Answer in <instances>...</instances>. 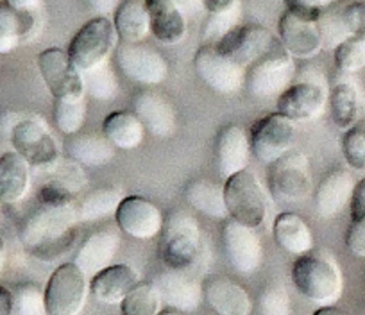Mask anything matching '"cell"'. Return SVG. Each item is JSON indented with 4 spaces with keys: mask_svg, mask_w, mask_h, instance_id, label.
I'll return each instance as SVG.
<instances>
[{
    "mask_svg": "<svg viewBox=\"0 0 365 315\" xmlns=\"http://www.w3.org/2000/svg\"><path fill=\"white\" fill-rule=\"evenodd\" d=\"M79 222L76 205L45 206L34 210L22 222L20 242L31 257L54 262L65 257L76 242V224Z\"/></svg>",
    "mask_w": 365,
    "mask_h": 315,
    "instance_id": "6da1fadb",
    "label": "cell"
},
{
    "mask_svg": "<svg viewBox=\"0 0 365 315\" xmlns=\"http://www.w3.org/2000/svg\"><path fill=\"white\" fill-rule=\"evenodd\" d=\"M292 282L301 296L322 306H333L344 290L342 272L333 258L322 253L297 257L292 265Z\"/></svg>",
    "mask_w": 365,
    "mask_h": 315,
    "instance_id": "7a4b0ae2",
    "label": "cell"
},
{
    "mask_svg": "<svg viewBox=\"0 0 365 315\" xmlns=\"http://www.w3.org/2000/svg\"><path fill=\"white\" fill-rule=\"evenodd\" d=\"M160 258L167 269L190 271L201 254V229L185 210H172L160 233Z\"/></svg>",
    "mask_w": 365,
    "mask_h": 315,
    "instance_id": "3957f363",
    "label": "cell"
},
{
    "mask_svg": "<svg viewBox=\"0 0 365 315\" xmlns=\"http://www.w3.org/2000/svg\"><path fill=\"white\" fill-rule=\"evenodd\" d=\"M118 34L108 16H96L84 24L68 45V58L81 73L104 65L117 48Z\"/></svg>",
    "mask_w": 365,
    "mask_h": 315,
    "instance_id": "277c9868",
    "label": "cell"
},
{
    "mask_svg": "<svg viewBox=\"0 0 365 315\" xmlns=\"http://www.w3.org/2000/svg\"><path fill=\"white\" fill-rule=\"evenodd\" d=\"M224 201L231 220L251 229L262 226L267 217V195L258 177L247 169L235 174L224 185Z\"/></svg>",
    "mask_w": 365,
    "mask_h": 315,
    "instance_id": "5b68a950",
    "label": "cell"
},
{
    "mask_svg": "<svg viewBox=\"0 0 365 315\" xmlns=\"http://www.w3.org/2000/svg\"><path fill=\"white\" fill-rule=\"evenodd\" d=\"M269 192L274 201L283 205L303 202L312 192L308 160L301 150H289L269 165L267 172Z\"/></svg>",
    "mask_w": 365,
    "mask_h": 315,
    "instance_id": "8992f818",
    "label": "cell"
},
{
    "mask_svg": "<svg viewBox=\"0 0 365 315\" xmlns=\"http://www.w3.org/2000/svg\"><path fill=\"white\" fill-rule=\"evenodd\" d=\"M88 290L86 276L73 262L59 265L48 278L43 292L47 315H79L86 303Z\"/></svg>",
    "mask_w": 365,
    "mask_h": 315,
    "instance_id": "52a82bcc",
    "label": "cell"
},
{
    "mask_svg": "<svg viewBox=\"0 0 365 315\" xmlns=\"http://www.w3.org/2000/svg\"><path fill=\"white\" fill-rule=\"evenodd\" d=\"M296 65L294 58L283 47L263 56L245 72V88L258 99L282 95L290 86Z\"/></svg>",
    "mask_w": 365,
    "mask_h": 315,
    "instance_id": "ba28073f",
    "label": "cell"
},
{
    "mask_svg": "<svg viewBox=\"0 0 365 315\" xmlns=\"http://www.w3.org/2000/svg\"><path fill=\"white\" fill-rule=\"evenodd\" d=\"M215 47L220 54L247 70L252 63L274 52L276 48L283 47V45L265 27L237 26L219 43H215Z\"/></svg>",
    "mask_w": 365,
    "mask_h": 315,
    "instance_id": "9c48e42d",
    "label": "cell"
},
{
    "mask_svg": "<svg viewBox=\"0 0 365 315\" xmlns=\"http://www.w3.org/2000/svg\"><path fill=\"white\" fill-rule=\"evenodd\" d=\"M11 143L29 167L47 169L59 160L58 142L38 118H20L11 128Z\"/></svg>",
    "mask_w": 365,
    "mask_h": 315,
    "instance_id": "30bf717a",
    "label": "cell"
},
{
    "mask_svg": "<svg viewBox=\"0 0 365 315\" xmlns=\"http://www.w3.org/2000/svg\"><path fill=\"white\" fill-rule=\"evenodd\" d=\"M296 140V125L279 113H270L259 118L251 128V153L258 162L270 165L283 154L292 150Z\"/></svg>",
    "mask_w": 365,
    "mask_h": 315,
    "instance_id": "8fae6325",
    "label": "cell"
},
{
    "mask_svg": "<svg viewBox=\"0 0 365 315\" xmlns=\"http://www.w3.org/2000/svg\"><path fill=\"white\" fill-rule=\"evenodd\" d=\"M43 83L56 100L59 99H83L84 83L83 73L77 70L72 59L61 48H47L38 54Z\"/></svg>",
    "mask_w": 365,
    "mask_h": 315,
    "instance_id": "7c38bea8",
    "label": "cell"
},
{
    "mask_svg": "<svg viewBox=\"0 0 365 315\" xmlns=\"http://www.w3.org/2000/svg\"><path fill=\"white\" fill-rule=\"evenodd\" d=\"M194 66L202 83L217 93L231 95L245 86L247 70L220 54L215 45H202L195 54Z\"/></svg>",
    "mask_w": 365,
    "mask_h": 315,
    "instance_id": "4fadbf2b",
    "label": "cell"
},
{
    "mask_svg": "<svg viewBox=\"0 0 365 315\" xmlns=\"http://www.w3.org/2000/svg\"><path fill=\"white\" fill-rule=\"evenodd\" d=\"M115 58L118 68L140 85H160L168 76V65L163 56L145 45L122 43L120 47H117Z\"/></svg>",
    "mask_w": 365,
    "mask_h": 315,
    "instance_id": "5bb4252c",
    "label": "cell"
},
{
    "mask_svg": "<svg viewBox=\"0 0 365 315\" xmlns=\"http://www.w3.org/2000/svg\"><path fill=\"white\" fill-rule=\"evenodd\" d=\"M115 220L122 233L129 234L133 239L149 240L161 233L165 217L154 202L138 195H129L118 205Z\"/></svg>",
    "mask_w": 365,
    "mask_h": 315,
    "instance_id": "9a60e30c",
    "label": "cell"
},
{
    "mask_svg": "<svg viewBox=\"0 0 365 315\" xmlns=\"http://www.w3.org/2000/svg\"><path fill=\"white\" fill-rule=\"evenodd\" d=\"M278 33L283 48L292 58H314L324 47L317 20L304 19V16L289 11V9H285L279 16Z\"/></svg>",
    "mask_w": 365,
    "mask_h": 315,
    "instance_id": "2e32d148",
    "label": "cell"
},
{
    "mask_svg": "<svg viewBox=\"0 0 365 315\" xmlns=\"http://www.w3.org/2000/svg\"><path fill=\"white\" fill-rule=\"evenodd\" d=\"M222 244L227 260L240 274H251L262 264V242L251 227L226 220L222 226Z\"/></svg>",
    "mask_w": 365,
    "mask_h": 315,
    "instance_id": "e0dca14e",
    "label": "cell"
},
{
    "mask_svg": "<svg viewBox=\"0 0 365 315\" xmlns=\"http://www.w3.org/2000/svg\"><path fill=\"white\" fill-rule=\"evenodd\" d=\"M328 103V92L315 81L290 85L278 95V113L292 122H308L321 117Z\"/></svg>",
    "mask_w": 365,
    "mask_h": 315,
    "instance_id": "ac0fdd59",
    "label": "cell"
},
{
    "mask_svg": "<svg viewBox=\"0 0 365 315\" xmlns=\"http://www.w3.org/2000/svg\"><path fill=\"white\" fill-rule=\"evenodd\" d=\"M161 297V303L175 311H194L202 301V283H199L188 271L160 272L153 282Z\"/></svg>",
    "mask_w": 365,
    "mask_h": 315,
    "instance_id": "d6986e66",
    "label": "cell"
},
{
    "mask_svg": "<svg viewBox=\"0 0 365 315\" xmlns=\"http://www.w3.org/2000/svg\"><path fill=\"white\" fill-rule=\"evenodd\" d=\"M120 247V229L113 226L101 227L99 231L91 233L79 251L76 253L73 264L83 271L84 276H93L113 265L115 254Z\"/></svg>",
    "mask_w": 365,
    "mask_h": 315,
    "instance_id": "ffe728a7",
    "label": "cell"
},
{
    "mask_svg": "<svg viewBox=\"0 0 365 315\" xmlns=\"http://www.w3.org/2000/svg\"><path fill=\"white\" fill-rule=\"evenodd\" d=\"M251 158V143L247 135L238 125L230 124L220 129L215 143V162L222 180L247 169Z\"/></svg>",
    "mask_w": 365,
    "mask_h": 315,
    "instance_id": "44dd1931",
    "label": "cell"
},
{
    "mask_svg": "<svg viewBox=\"0 0 365 315\" xmlns=\"http://www.w3.org/2000/svg\"><path fill=\"white\" fill-rule=\"evenodd\" d=\"M202 297L219 315H249L252 301L247 290L224 276H210L202 282Z\"/></svg>",
    "mask_w": 365,
    "mask_h": 315,
    "instance_id": "7402d4cb",
    "label": "cell"
},
{
    "mask_svg": "<svg viewBox=\"0 0 365 315\" xmlns=\"http://www.w3.org/2000/svg\"><path fill=\"white\" fill-rule=\"evenodd\" d=\"M133 113L143 129L153 136H172L175 133V113L172 104L156 92H140L133 100Z\"/></svg>",
    "mask_w": 365,
    "mask_h": 315,
    "instance_id": "603a6c76",
    "label": "cell"
},
{
    "mask_svg": "<svg viewBox=\"0 0 365 315\" xmlns=\"http://www.w3.org/2000/svg\"><path fill=\"white\" fill-rule=\"evenodd\" d=\"M140 283V276L131 265H110L97 272L90 282L91 296L106 304H120L124 297Z\"/></svg>",
    "mask_w": 365,
    "mask_h": 315,
    "instance_id": "cb8c5ba5",
    "label": "cell"
},
{
    "mask_svg": "<svg viewBox=\"0 0 365 315\" xmlns=\"http://www.w3.org/2000/svg\"><path fill=\"white\" fill-rule=\"evenodd\" d=\"M354 181L347 170L335 169L326 174L314 194V205L322 219L339 215L351 201Z\"/></svg>",
    "mask_w": 365,
    "mask_h": 315,
    "instance_id": "d4e9b609",
    "label": "cell"
},
{
    "mask_svg": "<svg viewBox=\"0 0 365 315\" xmlns=\"http://www.w3.org/2000/svg\"><path fill=\"white\" fill-rule=\"evenodd\" d=\"M150 33L165 45H175L187 36V16L172 0H145Z\"/></svg>",
    "mask_w": 365,
    "mask_h": 315,
    "instance_id": "484cf974",
    "label": "cell"
},
{
    "mask_svg": "<svg viewBox=\"0 0 365 315\" xmlns=\"http://www.w3.org/2000/svg\"><path fill=\"white\" fill-rule=\"evenodd\" d=\"M31 187L29 163L15 150L0 156V205H16Z\"/></svg>",
    "mask_w": 365,
    "mask_h": 315,
    "instance_id": "4316f807",
    "label": "cell"
},
{
    "mask_svg": "<svg viewBox=\"0 0 365 315\" xmlns=\"http://www.w3.org/2000/svg\"><path fill=\"white\" fill-rule=\"evenodd\" d=\"M65 153L72 162L79 165L103 167L115 158V147L104 135L76 133V135L66 136Z\"/></svg>",
    "mask_w": 365,
    "mask_h": 315,
    "instance_id": "83f0119b",
    "label": "cell"
},
{
    "mask_svg": "<svg viewBox=\"0 0 365 315\" xmlns=\"http://www.w3.org/2000/svg\"><path fill=\"white\" fill-rule=\"evenodd\" d=\"M272 231L276 244L294 257H303L314 249V234L310 226L297 213H279L274 220Z\"/></svg>",
    "mask_w": 365,
    "mask_h": 315,
    "instance_id": "f1b7e54d",
    "label": "cell"
},
{
    "mask_svg": "<svg viewBox=\"0 0 365 315\" xmlns=\"http://www.w3.org/2000/svg\"><path fill=\"white\" fill-rule=\"evenodd\" d=\"M185 199L194 210L210 219H227L226 201H224V187L215 181L197 177L185 187Z\"/></svg>",
    "mask_w": 365,
    "mask_h": 315,
    "instance_id": "f546056e",
    "label": "cell"
},
{
    "mask_svg": "<svg viewBox=\"0 0 365 315\" xmlns=\"http://www.w3.org/2000/svg\"><path fill=\"white\" fill-rule=\"evenodd\" d=\"M115 29L124 43H140L150 33L145 0H125L115 11Z\"/></svg>",
    "mask_w": 365,
    "mask_h": 315,
    "instance_id": "4dcf8cb0",
    "label": "cell"
},
{
    "mask_svg": "<svg viewBox=\"0 0 365 315\" xmlns=\"http://www.w3.org/2000/svg\"><path fill=\"white\" fill-rule=\"evenodd\" d=\"M36 33V15H24L0 2V54H9Z\"/></svg>",
    "mask_w": 365,
    "mask_h": 315,
    "instance_id": "1f68e13d",
    "label": "cell"
},
{
    "mask_svg": "<svg viewBox=\"0 0 365 315\" xmlns=\"http://www.w3.org/2000/svg\"><path fill=\"white\" fill-rule=\"evenodd\" d=\"M103 135L110 140V143L117 149L133 150L140 147L143 142V129L142 122L136 118L135 113L129 111H113L108 115L103 122Z\"/></svg>",
    "mask_w": 365,
    "mask_h": 315,
    "instance_id": "d6a6232c",
    "label": "cell"
},
{
    "mask_svg": "<svg viewBox=\"0 0 365 315\" xmlns=\"http://www.w3.org/2000/svg\"><path fill=\"white\" fill-rule=\"evenodd\" d=\"M329 111L336 128L347 129L360 120V97L353 83L340 81L328 93Z\"/></svg>",
    "mask_w": 365,
    "mask_h": 315,
    "instance_id": "836d02e7",
    "label": "cell"
},
{
    "mask_svg": "<svg viewBox=\"0 0 365 315\" xmlns=\"http://www.w3.org/2000/svg\"><path fill=\"white\" fill-rule=\"evenodd\" d=\"M122 199H124V195L118 188L104 187L90 192L76 205L77 219H79V222H91V220L115 215Z\"/></svg>",
    "mask_w": 365,
    "mask_h": 315,
    "instance_id": "e575fe53",
    "label": "cell"
},
{
    "mask_svg": "<svg viewBox=\"0 0 365 315\" xmlns=\"http://www.w3.org/2000/svg\"><path fill=\"white\" fill-rule=\"evenodd\" d=\"M161 297L153 283H138L120 303L122 315H158Z\"/></svg>",
    "mask_w": 365,
    "mask_h": 315,
    "instance_id": "d590c367",
    "label": "cell"
},
{
    "mask_svg": "<svg viewBox=\"0 0 365 315\" xmlns=\"http://www.w3.org/2000/svg\"><path fill=\"white\" fill-rule=\"evenodd\" d=\"M86 120V100L83 99H59L54 100V122L65 135H76L81 131Z\"/></svg>",
    "mask_w": 365,
    "mask_h": 315,
    "instance_id": "8d00e7d4",
    "label": "cell"
},
{
    "mask_svg": "<svg viewBox=\"0 0 365 315\" xmlns=\"http://www.w3.org/2000/svg\"><path fill=\"white\" fill-rule=\"evenodd\" d=\"M84 92L90 93L97 100H110L117 95L118 83L115 77L113 70L110 68L108 63L83 73Z\"/></svg>",
    "mask_w": 365,
    "mask_h": 315,
    "instance_id": "74e56055",
    "label": "cell"
},
{
    "mask_svg": "<svg viewBox=\"0 0 365 315\" xmlns=\"http://www.w3.org/2000/svg\"><path fill=\"white\" fill-rule=\"evenodd\" d=\"M335 65L342 72L365 68V36H351L335 47Z\"/></svg>",
    "mask_w": 365,
    "mask_h": 315,
    "instance_id": "f35d334b",
    "label": "cell"
},
{
    "mask_svg": "<svg viewBox=\"0 0 365 315\" xmlns=\"http://www.w3.org/2000/svg\"><path fill=\"white\" fill-rule=\"evenodd\" d=\"M342 153L354 170H365V118L351 125L342 138Z\"/></svg>",
    "mask_w": 365,
    "mask_h": 315,
    "instance_id": "ab89813d",
    "label": "cell"
},
{
    "mask_svg": "<svg viewBox=\"0 0 365 315\" xmlns=\"http://www.w3.org/2000/svg\"><path fill=\"white\" fill-rule=\"evenodd\" d=\"M73 177H54L48 183H45L40 188V199L41 205L45 206H72L73 205V195L77 192V185L72 183Z\"/></svg>",
    "mask_w": 365,
    "mask_h": 315,
    "instance_id": "60d3db41",
    "label": "cell"
},
{
    "mask_svg": "<svg viewBox=\"0 0 365 315\" xmlns=\"http://www.w3.org/2000/svg\"><path fill=\"white\" fill-rule=\"evenodd\" d=\"M258 310L259 315H290V297L285 285L269 283L259 294Z\"/></svg>",
    "mask_w": 365,
    "mask_h": 315,
    "instance_id": "b9f144b4",
    "label": "cell"
},
{
    "mask_svg": "<svg viewBox=\"0 0 365 315\" xmlns=\"http://www.w3.org/2000/svg\"><path fill=\"white\" fill-rule=\"evenodd\" d=\"M16 315H47L45 296L33 283H24L13 292Z\"/></svg>",
    "mask_w": 365,
    "mask_h": 315,
    "instance_id": "7bdbcfd3",
    "label": "cell"
},
{
    "mask_svg": "<svg viewBox=\"0 0 365 315\" xmlns=\"http://www.w3.org/2000/svg\"><path fill=\"white\" fill-rule=\"evenodd\" d=\"M238 20H240V4H237L226 13L210 15L205 24V33H202L206 45L219 43L230 31H233L238 26Z\"/></svg>",
    "mask_w": 365,
    "mask_h": 315,
    "instance_id": "ee69618b",
    "label": "cell"
},
{
    "mask_svg": "<svg viewBox=\"0 0 365 315\" xmlns=\"http://www.w3.org/2000/svg\"><path fill=\"white\" fill-rule=\"evenodd\" d=\"M336 2H342V0H285L289 11L304 16V19L317 20V22L322 13Z\"/></svg>",
    "mask_w": 365,
    "mask_h": 315,
    "instance_id": "f6af8a7d",
    "label": "cell"
},
{
    "mask_svg": "<svg viewBox=\"0 0 365 315\" xmlns=\"http://www.w3.org/2000/svg\"><path fill=\"white\" fill-rule=\"evenodd\" d=\"M351 222L365 224V177L354 185L353 195L349 201Z\"/></svg>",
    "mask_w": 365,
    "mask_h": 315,
    "instance_id": "bcb514c9",
    "label": "cell"
},
{
    "mask_svg": "<svg viewBox=\"0 0 365 315\" xmlns=\"http://www.w3.org/2000/svg\"><path fill=\"white\" fill-rule=\"evenodd\" d=\"M346 246L354 257L365 258V224H353L347 227Z\"/></svg>",
    "mask_w": 365,
    "mask_h": 315,
    "instance_id": "7dc6e473",
    "label": "cell"
},
{
    "mask_svg": "<svg viewBox=\"0 0 365 315\" xmlns=\"http://www.w3.org/2000/svg\"><path fill=\"white\" fill-rule=\"evenodd\" d=\"M84 4L88 6L90 11H93L99 16H108L118 9L122 4V0H84Z\"/></svg>",
    "mask_w": 365,
    "mask_h": 315,
    "instance_id": "c3c4849f",
    "label": "cell"
},
{
    "mask_svg": "<svg viewBox=\"0 0 365 315\" xmlns=\"http://www.w3.org/2000/svg\"><path fill=\"white\" fill-rule=\"evenodd\" d=\"M4 2L11 9L24 13V15H38L43 6V0H4Z\"/></svg>",
    "mask_w": 365,
    "mask_h": 315,
    "instance_id": "681fc988",
    "label": "cell"
},
{
    "mask_svg": "<svg viewBox=\"0 0 365 315\" xmlns=\"http://www.w3.org/2000/svg\"><path fill=\"white\" fill-rule=\"evenodd\" d=\"M199 2H201L202 9H206L210 15L226 13L238 4V0H199Z\"/></svg>",
    "mask_w": 365,
    "mask_h": 315,
    "instance_id": "f907efd6",
    "label": "cell"
},
{
    "mask_svg": "<svg viewBox=\"0 0 365 315\" xmlns=\"http://www.w3.org/2000/svg\"><path fill=\"white\" fill-rule=\"evenodd\" d=\"M0 315H15V299L13 292L0 285Z\"/></svg>",
    "mask_w": 365,
    "mask_h": 315,
    "instance_id": "816d5d0a",
    "label": "cell"
},
{
    "mask_svg": "<svg viewBox=\"0 0 365 315\" xmlns=\"http://www.w3.org/2000/svg\"><path fill=\"white\" fill-rule=\"evenodd\" d=\"M172 2L181 9L182 15L187 16V20L190 19V16H194L195 13H199V9L202 8L199 0H172Z\"/></svg>",
    "mask_w": 365,
    "mask_h": 315,
    "instance_id": "f5cc1de1",
    "label": "cell"
},
{
    "mask_svg": "<svg viewBox=\"0 0 365 315\" xmlns=\"http://www.w3.org/2000/svg\"><path fill=\"white\" fill-rule=\"evenodd\" d=\"M6 264H8V246H6L4 239L0 237V274L4 272Z\"/></svg>",
    "mask_w": 365,
    "mask_h": 315,
    "instance_id": "db71d44e",
    "label": "cell"
},
{
    "mask_svg": "<svg viewBox=\"0 0 365 315\" xmlns=\"http://www.w3.org/2000/svg\"><path fill=\"white\" fill-rule=\"evenodd\" d=\"M314 315H346V314H344V311H340L339 308H335V306H322V308H319Z\"/></svg>",
    "mask_w": 365,
    "mask_h": 315,
    "instance_id": "11a10c76",
    "label": "cell"
},
{
    "mask_svg": "<svg viewBox=\"0 0 365 315\" xmlns=\"http://www.w3.org/2000/svg\"><path fill=\"white\" fill-rule=\"evenodd\" d=\"M158 315H182L181 311H175V310H167V311H160Z\"/></svg>",
    "mask_w": 365,
    "mask_h": 315,
    "instance_id": "9f6ffc18",
    "label": "cell"
}]
</instances>
